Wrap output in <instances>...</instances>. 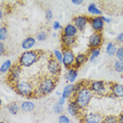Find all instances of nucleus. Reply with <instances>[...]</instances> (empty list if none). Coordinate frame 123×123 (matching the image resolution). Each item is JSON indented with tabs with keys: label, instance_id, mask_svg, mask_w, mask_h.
Masks as SVG:
<instances>
[{
	"label": "nucleus",
	"instance_id": "obj_36",
	"mask_svg": "<svg viewBox=\"0 0 123 123\" xmlns=\"http://www.w3.org/2000/svg\"><path fill=\"white\" fill-rule=\"evenodd\" d=\"M116 41H117V43H119V44H123V32H121V33H119L118 34Z\"/></svg>",
	"mask_w": 123,
	"mask_h": 123
},
{
	"label": "nucleus",
	"instance_id": "obj_33",
	"mask_svg": "<svg viewBox=\"0 0 123 123\" xmlns=\"http://www.w3.org/2000/svg\"><path fill=\"white\" fill-rule=\"evenodd\" d=\"M58 123H71V119L66 115H60L58 117Z\"/></svg>",
	"mask_w": 123,
	"mask_h": 123
},
{
	"label": "nucleus",
	"instance_id": "obj_7",
	"mask_svg": "<svg viewBox=\"0 0 123 123\" xmlns=\"http://www.w3.org/2000/svg\"><path fill=\"white\" fill-rule=\"evenodd\" d=\"M46 68L47 72L51 74V76L59 78L60 74H61V63L58 60H56L53 55L49 58L47 60V64H46Z\"/></svg>",
	"mask_w": 123,
	"mask_h": 123
},
{
	"label": "nucleus",
	"instance_id": "obj_26",
	"mask_svg": "<svg viewBox=\"0 0 123 123\" xmlns=\"http://www.w3.org/2000/svg\"><path fill=\"white\" fill-rule=\"evenodd\" d=\"M117 45L115 44L114 42H108L107 43V45H106V49H105V52H106V54H107L108 56H116V53H117Z\"/></svg>",
	"mask_w": 123,
	"mask_h": 123
},
{
	"label": "nucleus",
	"instance_id": "obj_2",
	"mask_svg": "<svg viewBox=\"0 0 123 123\" xmlns=\"http://www.w3.org/2000/svg\"><path fill=\"white\" fill-rule=\"evenodd\" d=\"M59 81V78L53 77L51 75H43L39 76L36 79V96L44 97L46 95H49L56 88L57 82Z\"/></svg>",
	"mask_w": 123,
	"mask_h": 123
},
{
	"label": "nucleus",
	"instance_id": "obj_21",
	"mask_svg": "<svg viewBox=\"0 0 123 123\" xmlns=\"http://www.w3.org/2000/svg\"><path fill=\"white\" fill-rule=\"evenodd\" d=\"M35 103L32 101H23L20 103V108L24 113H31L35 110Z\"/></svg>",
	"mask_w": 123,
	"mask_h": 123
},
{
	"label": "nucleus",
	"instance_id": "obj_29",
	"mask_svg": "<svg viewBox=\"0 0 123 123\" xmlns=\"http://www.w3.org/2000/svg\"><path fill=\"white\" fill-rule=\"evenodd\" d=\"M113 68L117 73H123V61L116 59L113 63Z\"/></svg>",
	"mask_w": 123,
	"mask_h": 123
},
{
	"label": "nucleus",
	"instance_id": "obj_22",
	"mask_svg": "<svg viewBox=\"0 0 123 123\" xmlns=\"http://www.w3.org/2000/svg\"><path fill=\"white\" fill-rule=\"evenodd\" d=\"M6 110L11 115H17L20 111V105L17 102H11L6 105Z\"/></svg>",
	"mask_w": 123,
	"mask_h": 123
},
{
	"label": "nucleus",
	"instance_id": "obj_23",
	"mask_svg": "<svg viewBox=\"0 0 123 123\" xmlns=\"http://www.w3.org/2000/svg\"><path fill=\"white\" fill-rule=\"evenodd\" d=\"M87 12L91 14V15H93L94 17H96V16H101V15H102V11L100 10L99 7H98L95 3L88 4V6H87Z\"/></svg>",
	"mask_w": 123,
	"mask_h": 123
},
{
	"label": "nucleus",
	"instance_id": "obj_30",
	"mask_svg": "<svg viewBox=\"0 0 123 123\" xmlns=\"http://www.w3.org/2000/svg\"><path fill=\"white\" fill-rule=\"evenodd\" d=\"M102 123H119V120L118 117L115 115H107V116H104Z\"/></svg>",
	"mask_w": 123,
	"mask_h": 123
},
{
	"label": "nucleus",
	"instance_id": "obj_1",
	"mask_svg": "<svg viewBox=\"0 0 123 123\" xmlns=\"http://www.w3.org/2000/svg\"><path fill=\"white\" fill-rule=\"evenodd\" d=\"M86 82H87V80H82L75 84V93L71 99L77 103V105L80 107L81 111H84L85 108H87L92 98L94 97L93 92L89 89L88 83Z\"/></svg>",
	"mask_w": 123,
	"mask_h": 123
},
{
	"label": "nucleus",
	"instance_id": "obj_35",
	"mask_svg": "<svg viewBox=\"0 0 123 123\" xmlns=\"http://www.w3.org/2000/svg\"><path fill=\"white\" fill-rule=\"evenodd\" d=\"M52 18H53V12H52V10H49V9L45 10V19H46V20H51Z\"/></svg>",
	"mask_w": 123,
	"mask_h": 123
},
{
	"label": "nucleus",
	"instance_id": "obj_13",
	"mask_svg": "<svg viewBox=\"0 0 123 123\" xmlns=\"http://www.w3.org/2000/svg\"><path fill=\"white\" fill-rule=\"evenodd\" d=\"M110 93V97L111 98H123V84L117 82H111Z\"/></svg>",
	"mask_w": 123,
	"mask_h": 123
},
{
	"label": "nucleus",
	"instance_id": "obj_20",
	"mask_svg": "<svg viewBox=\"0 0 123 123\" xmlns=\"http://www.w3.org/2000/svg\"><path fill=\"white\" fill-rule=\"evenodd\" d=\"M77 76H78V69L75 68H68L65 73V80L69 83H73L75 82V80L77 79Z\"/></svg>",
	"mask_w": 123,
	"mask_h": 123
},
{
	"label": "nucleus",
	"instance_id": "obj_9",
	"mask_svg": "<svg viewBox=\"0 0 123 123\" xmlns=\"http://www.w3.org/2000/svg\"><path fill=\"white\" fill-rule=\"evenodd\" d=\"M104 38H103L102 33H93L88 38V47L92 49H101L103 44Z\"/></svg>",
	"mask_w": 123,
	"mask_h": 123
},
{
	"label": "nucleus",
	"instance_id": "obj_8",
	"mask_svg": "<svg viewBox=\"0 0 123 123\" xmlns=\"http://www.w3.org/2000/svg\"><path fill=\"white\" fill-rule=\"evenodd\" d=\"M62 53H63V61H62L63 66L66 69L73 68L75 64V58H76L73 49H62Z\"/></svg>",
	"mask_w": 123,
	"mask_h": 123
},
{
	"label": "nucleus",
	"instance_id": "obj_10",
	"mask_svg": "<svg viewBox=\"0 0 123 123\" xmlns=\"http://www.w3.org/2000/svg\"><path fill=\"white\" fill-rule=\"evenodd\" d=\"M104 116H102L100 113H88L83 115L80 118L81 123H102Z\"/></svg>",
	"mask_w": 123,
	"mask_h": 123
},
{
	"label": "nucleus",
	"instance_id": "obj_16",
	"mask_svg": "<svg viewBox=\"0 0 123 123\" xmlns=\"http://www.w3.org/2000/svg\"><path fill=\"white\" fill-rule=\"evenodd\" d=\"M78 32H79V31L77 30V27L75 26L74 24H73V23H68V24H66L65 26H63L61 35L68 36V37H77Z\"/></svg>",
	"mask_w": 123,
	"mask_h": 123
},
{
	"label": "nucleus",
	"instance_id": "obj_31",
	"mask_svg": "<svg viewBox=\"0 0 123 123\" xmlns=\"http://www.w3.org/2000/svg\"><path fill=\"white\" fill-rule=\"evenodd\" d=\"M53 111H54V113L56 115H63L64 113V107H63V105H60L59 103H55L54 106H53Z\"/></svg>",
	"mask_w": 123,
	"mask_h": 123
},
{
	"label": "nucleus",
	"instance_id": "obj_3",
	"mask_svg": "<svg viewBox=\"0 0 123 123\" xmlns=\"http://www.w3.org/2000/svg\"><path fill=\"white\" fill-rule=\"evenodd\" d=\"M43 52L40 49H31V51H24L18 58L17 62L22 68H30L33 64L38 62L39 59L42 57Z\"/></svg>",
	"mask_w": 123,
	"mask_h": 123
},
{
	"label": "nucleus",
	"instance_id": "obj_5",
	"mask_svg": "<svg viewBox=\"0 0 123 123\" xmlns=\"http://www.w3.org/2000/svg\"><path fill=\"white\" fill-rule=\"evenodd\" d=\"M88 87L94 95L98 97L110 96V83H106L102 80H92L88 81Z\"/></svg>",
	"mask_w": 123,
	"mask_h": 123
},
{
	"label": "nucleus",
	"instance_id": "obj_18",
	"mask_svg": "<svg viewBox=\"0 0 123 123\" xmlns=\"http://www.w3.org/2000/svg\"><path fill=\"white\" fill-rule=\"evenodd\" d=\"M36 38L32 37V36H29V37L24 38L21 42V47L25 51H31V49H33V46L36 44Z\"/></svg>",
	"mask_w": 123,
	"mask_h": 123
},
{
	"label": "nucleus",
	"instance_id": "obj_28",
	"mask_svg": "<svg viewBox=\"0 0 123 123\" xmlns=\"http://www.w3.org/2000/svg\"><path fill=\"white\" fill-rule=\"evenodd\" d=\"M36 40L39 41V42H43V41H45L47 39V32L44 30H41L39 31V32L36 34Z\"/></svg>",
	"mask_w": 123,
	"mask_h": 123
},
{
	"label": "nucleus",
	"instance_id": "obj_19",
	"mask_svg": "<svg viewBox=\"0 0 123 123\" xmlns=\"http://www.w3.org/2000/svg\"><path fill=\"white\" fill-rule=\"evenodd\" d=\"M74 93H75V84L74 83H69V84L64 86L63 92H62V97L65 98V99L71 100Z\"/></svg>",
	"mask_w": 123,
	"mask_h": 123
},
{
	"label": "nucleus",
	"instance_id": "obj_39",
	"mask_svg": "<svg viewBox=\"0 0 123 123\" xmlns=\"http://www.w3.org/2000/svg\"><path fill=\"white\" fill-rule=\"evenodd\" d=\"M101 18H102V20L104 21V23H111V19L110 17H105V16H101Z\"/></svg>",
	"mask_w": 123,
	"mask_h": 123
},
{
	"label": "nucleus",
	"instance_id": "obj_32",
	"mask_svg": "<svg viewBox=\"0 0 123 123\" xmlns=\"http://www.w3.org/2000/svg\"><path fill=\"white\" fill-rule=\"evenodd\" d=\"M53 57H54L56 60L59 61L60 63H62V61H63V53H62V51H60V49H55V51L53 52Z\"/></svg>",
	"mask_w": 123,
	"mask_h": 123
},
{
	"label": "nucleus",
	"instance_id": "obj_14",
	"mask_svg": "<svg viewBox=\"0 0 123 123\" xmlns=\"http://www.w3.org/2000/svg\"><path fill=\"white\" fill-rule=\"evenodd\" d=\"M68 114L71 115L73 117H78V118H81V117L83 116L82 115V111L80 110V107L77 105V103L75 101H73V100H69L68 104Z\"/></svg>",
	"mask_w": 123,
	"mask_h": 123
},
{
	"label": "nucleus",
	"instance_id": "obj_15",
	"mask_svg": "<svg viewBox=\"0 0 123 123\" xmlns=\"http://www.w3.org/2000/svg\"><path fill=\"white\" fill-rule=\"evenodd\" d=\"M60 42L62 49H73V46L76 45L77 37H68V36H60Z\"/></svg>",
	"mask_w": 123,
	"mask_h": 123
},
{
	"label": "nucleus",
	"instance_id": "obj_24",
	"mask_svg": "<svg viewBox=\"0 0 123 123\" xmlns=\"http://www.w3.org/2000/svg\"><path fill=\"white\" fill-rule=\"evenodd\" d=\"M12 66H13L12 61L9 60V59L5 60L4 62H2L1 66H0V73H1L2 75H4V74H9V72L11 71Z\"/></svg>",
	"mask_w": 123,
	"mask_h": 123
},
{
	"label": "nucleus",
	"instance_id": "obj_25",
	"mask_svg": "<svg viewBox=\"0 0 123 123\" xmlns=\"http://www.w3.org/2000/svg\"><path fill=\"white\" fill-rule=\"evenodd\" d=\"M88 60H91L92 62H95V60L101 54V49H88Z\"/></svg>",
	"mask_w": 123,
	"mask_h": 123
},
{
	"label": "nucleus",
	"instance_id": "obj_42",
	"mask_svg": "<svg viewBox=\"0 0 123 123\" xmlns=\"http://www.w3.org/2000/svg\"><path fill=\"white\" fill-rule=\"evenodd\" d=\"M118 120H119V123H123V111L118 116Z\"/></svg>",
	"mask_w": 123,
	"mask_h": 123
},
{
	"label": "nucleus",
	"instance_id": "obj_12",
	"mask_svg": "<svg viewBox=\"0 0 123 123\" xmlns=\"http://www.w3.org/2000/svg\"><path fill=\"white\" fill-rule=\"evenodd\" d=\"M88 18L89 17H87V16H85V15L75 16L72 20V23L77 27V30L79 31V32H83V31L85 30L86 25L88 24Z\"/></svg>",
	"mask_w": 123,
	"mask_h": 123
},
{
	"label": "nucleus",
	"instance_id": "obj_34",
	"mask_svg": "<svg viewBox=\"0 0 123 123\" xmlns=\"http://www.w3.org/2000/svg\"><path fill=\"white\" fill-rule=\"evenodd\" d=\"M116 58H117V60H121V61H123V45L119 46L118 49H117Z\"/></svg>",
	"mask_w": 123,
	"mask_h": 123
},
{
	"label": "nucleus",
	"instance_id": "obj_41",
	"mask_svg": "<svg viewBox=\"0 0 123 123\" xmlns=\"http://www.w3.org/2000/svg\"><path fill=\"white\" fill-rule=\"evenodd\" d=\"M72 3L75 4V5H80V4L83 3V1L82 0H72Z\"/></svg>",
	"mask_w": 123,
	"mask_h": 123
},
{
	"label": "nucleus",
	"instance_id": "obj_6",
	"mask_svg": "<svg viewBox=\"0 0 123 123\" xmlns=\"http://www.w3.org/2000/svg\"><path fill=\"white\" fill-rule=\"evenodd\" d=\"M21 72H22V66L18 62L14 63L12 68H11V71L9 72V74H7V78H6L7 84H9L12 88L14 87V85H15L16 83L20 81Z\"/></svg>",
	"mask_w": 123,
	"mask_h": 123
},
{
	"label": "nucleus",
	"instance_id": "obj_17",
	"mask_svg": "<svg viewBox=\"0 0 123 123\" xmlns=\"http://www.w3.org/2000/svg\"><path fill=\"white\" fill-rule=\"evenodd\" d=\"M88 60V53H79L76 55L75 58V64L73 68H80L83 64H85V62Z\"/></svg>",
	"mask_w": 123,
	"mask_h": 123
},
{
	"label": "nucleus",
	"instance_id": "obj_38",
	"mask_svg": "<svg viewBox=\"0 0 123 123\" xmlns=\"http://www.w3.org/2000/svg\"><path fill=\"white\" fill-rule=\"evenodd\" d=\"M5 54V45L3 42H0V55L3 56Z\"/></svg>",
	"mask_w": 123,
	"mask_h": 123
},
{
	"label": "nucleus",
	"instance_id": "obj_27",
	"mask_svg": "<svg viewBox=\"0 0 123 123\" xmlns=\"http://www.w3.org/2000/svg\"><path fill=\"white\" fill-rule=\"evenodd\" d=\"M9 38V31H7V27L2 24L0 26V42H3L6 39Z\"/></svg>",
	"mask_w": 123,
	"mask_h": 123
},
{
	"label": "nucleus",
	"instance_id": "obj_11",
	"mask_svg": "<svg viewBox=\"0 0 123 123\" xmlns=\"http://www.w3.org/2000/svg\"><path fill=\"white\" fill-rule=\"evenodd\" d=\"M88 23L91 25L92 30L95 33H102L104 30V21L102 20L101 16H96V17H89L88 18Z\"/></svg>",
	"mask_w": 123,
	"mask_h": 123
},
{
	"label": "nucleus",
	"instance_id": "obj_37",
	"mask_svg": "<svg viewBox=\"0 0 123 123\" xmlns=\"http://www.w3.org/2000/svg\"><path fill=\"white\" fill-rule=\"evenodd\" d=\"M60 29H63V27H61V24L59 21H55L54 23H53V30L54 31H58Z\"/></svg>",
	"mask_w": 123,
	"mask_h": 123
},
{
	"label": "nucleus",
	"instance_id": "obj_4",
	"mask_svg": "<svg viewBox=\"0 0 123 123\" xmlns=\"http://www.w3.org/2000/svg\"><path fill=\"white\" fill-rule=\"evenodd\" d=\"M13 89L22 97L37 98L36 96V84L29 80H20L14 85Z\"/></svg>",
	"mask_w": 123,
	"mask_h": 123
},
{
	"label": "nucleus",
	"instance_id": "obj_40",
	"mask_svg": "<svg viewBox=\"0 0 123 123\" xmlns=\"http://www.w3.org/2000/svg\"><path fill=\"white\" fill-rule=\"evenodd\" d=\"M65 100H66L65 98H63L62 96H61V97L59 98V99H58V103H59L60 105H63L64 103H65Z\"/></svg>",
	"mask_w": 123,
	"mask_h": 123
},
{
	"label": "nucleus",
	"instance_id": "obj_43",
	"mask_svg": "<svg viewBox=\"0 0 123 123\" xmlns=\"http://www.w3.org/2000/svg\"><path fill=\"white\" fill-rule=\"evenodd\" d=\"M0 123H5V122H3V121H1V122H0Z\"/></svg>",
	"mask_w": 123,
	"mask_h": 123
}]
</instances>
